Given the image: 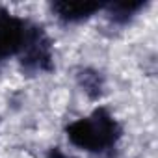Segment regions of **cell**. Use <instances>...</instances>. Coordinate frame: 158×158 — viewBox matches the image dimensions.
Wrapping results in <instances>:
<instances>
[{"label":"cell","instance_id":"obj_1","mask_svg":"<svg viewBox=\"0 0 158 158\" xmlns=\"http://www.w3.org/2000/svg\"><path fill=\"white\" fill-rule=\"evenodd\" d=\"M119 132L121 130L117 123L104 108L95 110L89 117L71 123L67 128V136L73 145L91 152H101L114 147L119 138Z\"/></svg>","mask_w":158,"mask_h":158},{"label":"cell","instance_id":"obj_2","mask_svg":"<svg viewBox=\"0 0 158 158\" xmlns=\"http://www.w3.org/2000/svg\"><path fill=\"white\" fill-rule=\"evenodd\" d=\"M37 34V28H28L23 19L0 11V61L28 50Z\"/></svg>","mask_w":158,"mask_h":158},{"label":"cell","instance_id":"obj_3","mask_svg":"<svg viewBox=\"0 0 158 158\" xmlns=\"http://www.w3.org/2000/svg\"><path fill=\"white\" fill-rule=\"evenodd\" d=\"M102 8V4L99 2H56L52 6V10L58 13L60 19L74 23V21H82L89 15H93L95 11H99Z\"/></svg>","mask_w":158,"mask_h":158}]
</instances>
